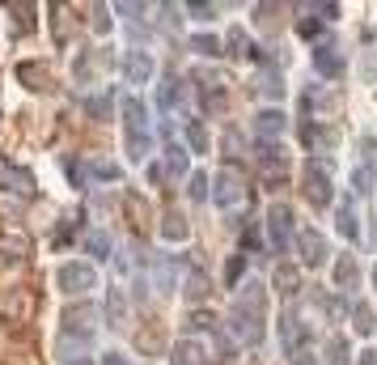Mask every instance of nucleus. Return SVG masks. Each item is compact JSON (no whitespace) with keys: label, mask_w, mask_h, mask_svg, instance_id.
<instances>
[{"label":"nucleus","mask_w":377,"mask_h":365,"mask_svg":"<svg viewBox=\"0 0 377 365\" xmlns=\"http://www.w3.org/2000/svg\"><path fill=\"white\" fill-rule=\"evenodd\" d=\"M305 195H309V204H331V179H327V162H305Z\"/></svg>","instance_id":"obj_1"},{"label":"nucleus","mask_w":377,"mask_h":365,"mask_svg":"<svg viewBox=\"0 0 377 365\" xmlns=\"http://www.w3.org/2000/svg\"><path fill=\"white\" fill-rule=\"evenodd\" d=\"M56 281H60V289H64V293H85V289H93V281H98V276H93V268H89V264H64Z\"/></svg>","instance_id":"obj_2"},{"label":"nucleus","mask_w":377,"mask_h":365,"mask_svg":"<svg viewBox=\"0 0 377 365\" xmlns=\"http://www.w3.org/2000/svg\"><path fill=\"white\" fill-rule=\"evenodd\" d=\"M267 230H272V246L276 251H284L288 246V234H293V213L284 204H276L272 213H267Z\"/></svg>","instance_id":"obj_3"},{"label":"nucleus","mask_w":377,"mask_h":365,"mask_svg":"<svg viewBox=\"0 0 377 365\" xmlns=\"http://www.w3.org/2000/svg\"><path fill=\"white\" fill-rule=\"evenodd\" d=\"M30 187H34V174L30 170H22L9 158H0V191H30Z\"/></svg>","instance_id":"obj_4"},{"label":"nucleus","mask_w":377,"mask_h":365,"mask_svg":"<svg viewBox=\"0 0 377 365\" xmlns=\"http://www.w3.org/2000/svg\"><path fill=\"white\" fill-rule=\"evenodd\" d=\"M297 246H301V255H305V264H309V268H318L322 259H327V238L314 234V230H305V234L297 238Z\"/></svg>","instance_id":"obj_5"},{"label":"nucleus","mask_w":377,"mask_h":365,"mask_svg":"<svg viewBox=\"0 0 377 365\" xmlns=\"http://www.w3.org/2000/svg\"><path fill=\"white\" fill-rule=\"evenodd\" d=\"M123 73H128V81H132V85H144V81H148V73H153V60L144 56V51H132V56L123 60Z\"/></svg>","instance_id":"obj_6"},{"label":"nucleus","mask_w":377,"mask_h":365,"mask_svg":"<svg viewBox=\"0 0 377 365\" xmlns=\"http://www.w3.org/2000/svg\"><path fill=\"white\" fill-rule=\"evenodd\" d=\"M238 200H242V179H238L233 170H225V174H221V191H217V204H221L225 213H229V208H233Z\"/></svg>","instance_id":"obj_7"},{"label":"nucleus","mask_w":377,"mask_h":365,"mask_svg":"<svg viewBox=\"0 0 377 365\" xmlns=\"http://www.w3.org/2000/svg\"><path fill=\"white\" fill-rule=\"evenodd\" d=\"M174 365H208V352H203V344H195V340H183V344L174 348Z\"/></svg>","instance_id":"obj_8"},{"label":"nucleus","mask_w":377,"mask_h":365,"mask_svg":"<svg viewBox=\"0 0 377 365\" xmlns=\"http://www.w3.org/2000/svg\"><path fill=\"white\" fill-rule=\"evenodd\" d=\"M17 77H22L26 85L34 81V89H47V81H51V68H47V64H22V68H17Z\"/></svg>","instance_id":"obj_9"},{"label":"nucleus","mask_w":377,"mask_h":365,"mask_svg":"<svg viewBox=\"0 0 377 365\" xmlns=\"http://www.w3.org/2000/svg\"><path fill=\"white\" fill-rule=\"evenodd\" d=\"M178 102H183V85H178V81H166V85L157 89V107H161V111H174Z\"/></svg>","instance_id":"obj_10"},{"label":"nucleus","mask_w":377,"mask_h":365,"mask_svg":"<svg viewBox=\"0 0 377 365\" xmlns=\"http://www.w3.org/2000/svg\"><path fill=\"white\" fill-rule=\"evenodd\" d=\"M254 128H259V136H280V132H284V115H280V111H263Z\"/></svg>","instance_id":"obj_11"},{"label":"nucleus","mask_w":377,"mask_h":365,"mask_svg":"<svg viewBox=\"0 0 377 365\" xmlns=\"http://www.w3.org/2000/svg\"><path fill=\"white\" fill-rule=\"evenodd\" d=\"M318 73L322 77H339L344 73V56H331V47H322L318 51Z\"/></svg>","instance_id":"obj_12"},{"label":"nucleus","mask_w":377,"mask_h":365,"mask_svg":"<svg viewBox=\"0 0 377 365\" xmlns=\"http://www.w3.org/2000/svg\"><path fill=\"white\" fill-rule=\"evenodd\" d=\"M106 315H111V327H123V289L106 293Z\"/></svg>","instance_id":"obj_13"},{"label":"nucleus","mask_w":377,"mask_h":365,"mask_svg":"<svg viewBox=\"0 0 377 365\" xmlns=\"http://www.w3.org/2000/svg\"><path fill=\"white\" fill-rule=\"evenodd\" d=\"M335 285H339V289H356V264H352L348 255L335 264Z\"/></svg>","instance_id":"obj_14"},{"label":"nucleus","mask_w":377,"mask_h":365,"mask_svg":"<svg viewBox=\"0 0 377 365\" xmlns=\"http://www.w3.org/2000/svg\"><path fill=\"white\" fill-rule=\"evenodd\" d=\"M166 153H170V158H166V174H174V179H178V174H187V153H183L178 144H170Z\"/></svg>","instance_id":"obj_15"},{"label":"nucleus","mask_w":377,"mask_h":365,"mask_svg":"<svg viewBox=\"0 0 377 365\" xmlns=\"http://www.w3.org/2000/svg\"><path fill=\"white\" fill-rule=\"evenodd\" d=\"M85 246H89V255H98V259L111 255V238H106V234H89V238H85Z\"/></svg>","instance_id":"obj_16"},{"label":"nucleus","mask_w":377,"mask_h":365,"mask_svg":"<svg viewBox=\"0 0 377 365\" xmlns=\"http://www.w3.org/2000/svg\"><path fill=\"white\" fill-rule=\"evenodd\" d=\"M373 327H377V319H373V310H369V306H356V332H360V336H369Z\"/></svg>","instance_id":"obj_17"},{"label":"nucleus","mask_w":377,"mask_h":365,"mask_svg":"<svg viewBox=\"0 0 377 365\" xmlns=\"http://www.w3.org/2000/svg\"><path fill=\"white\" fill-rule=\"evenodd\" d=\"M339 230H344V238H356V221H352V208H348V200L339 204Z\"/></svg>","instance_id":"obj_18"},{"label":"nucleus","mask_w":377,"mask_h":365,"mask_svg":"<svg viewBox=\"0 0 377 365\" xmlns=\"http://www.w3.org/2000/svg\"><path fill=\"white\" fill-rule=\"evenodd\" d=\"M161 230H166V238H187V225H183V217H178V213H170Z\"/></svg>","instance_id":"obj_19"},{"label":"nucleus","mask_w":377,"mask_h":365,"mask_svg":"<svg viewBox=\"0 0 377 365\" xmlns=\"http://www.w3.org/2000/svg\"><path fill=\"white\" fill-rule=\"evenodd\" d=\"M187 297H191V301H195V297H208V276H203V272L187 281Z\"/></svg>","instance_id":"obj_20"},{"label":"nucleus","mask_w":377,"mask_h":365,"mask_svg":"<svg viewBox=\"0 0 377 365\" xmlns=\"http://www.w3.org/2000/svg\"><path fill=\"white\" fill-rule=\"evenodd\" d=\"M89 115H98V119H106V115H111V98H89Z\"/></svg>","instance_id":"obj_21"},{"label":"nucleus","mask_w":377,"mask_h":365,"mask_svg":"<svg viewBox=\"0 0 377 365\" xmlns=\"http://www.w3.org/2000/svg\"><path fill=\"white\" fill-rule=\"evenodd\" d=\"M208 195V174L199 170V174H191V200H203Z\"/></svg>","instance_id":"obj_22"},{"label":"nucleus","mask_w":377,"mask_h":365,"mask_svg":"<svg viewBox=\"0 0 377 365\" xmlns=\"http://www.w3.org/2000/svg\"><path fill=\"white\" fill-rule=\"evenodd\" d=\"M327 352H331V365H348V344H344V340H331Z\"/></svg>","instance_id":"obj_23"},{"label":"nucleus","mask_w":377,"mask_h":365,"mask_svg":"<svg viewBox=\"0 0 377 365\" xmlns=\"http://www.w3.org/2000/svg\"><path fill=\"white\" fill-rule=\"evenodd\" d=\"M217 38H212V34H203V38H195V51H199V56H217Z\"/></svg>","instance_id":"obj_24"},{"label":"nucleus","mask_w":377,"mask_h":365,"mask_svg":"<svg viewBox=\"0 0 377 365\" xmlns=\"http://www.w3.org/2000/svg\"><path fill=\"white\" fill-rule=\"evenodd\" d=\"M187 136H191V144H195V149H203V144H208V132H203L199 124H191V132H187Z\"/></svg>","instance_id":"obj_25"},{"label":"nucleus","mask_w":377,"mask_h":365,"mask_svg":"<svg viewBox=\"0 0 377 365\" xmlns=\"http://www.w3.org/2000/svg\"><path fill=\"white\" fill-rule=\"evenodd\" d=\"M242 268H246V264H242V255H238V259H229V268H225V276H229V285H233V281L242 276Z\"/></svg>","instance_id":"obj_26"},{"label":"nucleus","mask_w":377,"mask_h":365,"mask_svg":"<svg viewBox=\"0 0 377 365\" xmlns=\"http://www.w3.org/2000/svg\"><path fill=\"white\" fill-rule=\"evenodd\" d=\"M276 285H284V289L297 285V272H293V268H280V272H276Z\"/></svg>","instance_id":"obj_27"},{"label":"nucleus","mask_w":377,"mask_h":365,"mask_svg":"<svg viewBox=\"0 0 377 365\" xmlns=\"http://www.w3.org/2000/svg\"><path fill=\"white\" fill-rule=\"evenodd\" d=\"M373 187V174H364V170H356V191H369Z\"/></svg>","instance_id":"obj_28"},{"label":"nucleus","mask_w":377,"mask_h":365,"mask_svg":"<svg viewBox=\"0 0 377 365\" xmlns=\"http://www.w3.org/2000/svg\"><path fill=\"white\" fill-rule=\"evenodd\" d=\"M106 365H123V357L119 352H106Z\"/></svg>","instance_id":"obj_29"},{"label":"nucleus","mask_w":377,"mask_h":365,"mask_svg":"<svg viewBox=\"0 0 377 365\" xmlns=\"http://www.w3.org/2000/svg\"><path fill=\"white\" fill-rule=\"evenodd\" d=\"M360 365H377V357H373V352H364V357H360Z\"/></svg>","instance_id":"obj_30"},{"label":"nucleus","mask_w":377,"mask_h":365,"mask_svg":"<svg viewBox=\"0 0 377 365\" xmlns=\"http://www.w3.org/2000/svg\"><path fill=\"white\" fill-rule=\"evenodd\" d=\"M64 365H93V361H81V357H72V361H64Z\"/></svg>","instance_id":"obj_31"},{"label":"nucleus","mask_w":377,"mask_h":365,"mask_svg":"<svg viewBox=\"0 0 377 365\" xmlns=\"http://www.w3.org/2000/svg\"><path fill=\"white\" fill-rule=\"evenodd\" d=\"M373 281H377V268H373Z\"/></svg>","instance_id":"obj_32"}]
</instances>
